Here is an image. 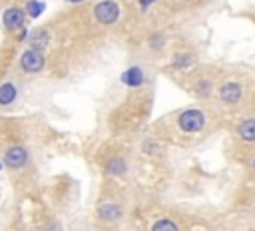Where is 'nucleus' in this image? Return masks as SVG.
<instances>
[{
	"mask_svg": "<svg viewBox=\"0 0 255 231\" xmlns=\"http://www.w3.org/2000/svg\"><path fill=\"white\" fill-rule=\"evenodd\" d=\"M120 18V6L114 0H102L94 6V20L98 24L110 26Z\"/></svg>",
	"mask_w": 255,
	"mask_h": 231,
	"instance_id": "f257e3e1",
	"label": "nucleus"
},
{
	"mask_svg": "<svg viewBox=\"0 0 255 231\" xmlns=\"http://www.w3.org/2000/svg\"><path fill=\"white\" fill-rule=\"evenodd\" d=\"M46 60H44V54L42 50H36V48H28L22 52L20 56V68L22 72L26 74H38L42 68H44Z\"/></svg>",
	"mask_w": 255,
	"mask_h": 231,
	"instance_id": "f03ea898",
	"label": "nucleus"
},
{
	"mask_svg": "<svg viewBox=\"0 0 255 231\" xmlns=\"http://www.w3.org/2000/svg\"><path fill=\"white\" fill-rule=\"evenodd\" d=\"M177 123H179V127H181V131H185V133H195V131H199V129L203 127L205 116H203V112H199V110H187V112H183V114L179 116Z\"/></svg>",
	"mask_w": 255,
	"mask_h": 231,
	"instance_id": "7ed1b4c3",
	"label": "nucleus"
},
{
	"mask_svg": "<svg viewBox=\"0 0 255 231\" xmlns=\"http://www.w3.org/2000/svg\"><path fill=\"white\" fill-rule=\"evenodd\" d=\"M28 161V151L24 145H10L6 151H4V163L10 167V169H18V167H24Z\"/></svg>",
	"mask_w": 255,
	"mask_h": 231,
	"instance_id": "20e7f679",
	"label": "nucleus"
},
{
	"mask_svg": "<svg viewBox=\"0 0 255 231\" xmlns=\"http://www.w3.org/2000/svg\"><path fill=\"white\" fill-rule=\"evenodd\" d=\"M24 20H26V12L22 8H16V6L4 10V14H2V24H4V28L8 32L20 30L24 26Z\"/></svg>",
	"mask_w": 255,
	"mask_h": 231,
	"instance_id": "39448f33",
	"label": "nucleus"
},
{
	"mask_svg": "<svg viewBox=\"0 0 255 231\" xmlns=\"http://www.w3.org/2000/svg\"><path fill=\"white\" fill-rule=\"evenodd\" d=\"M241 84H237V82H227V84H223L221 86V90H219V96H221V100L225 102V104H235V102H239L241 100Z\"/></svg>",
	"mask_w": 255,
	"mask_h": 231,
	"instance_id": "423d86ee",
	"label": "nucleus"
},
{
	"mask_svg": "<svg viewBox=\"0 0 255 231\" xmlns=\"http://www.w3.org/2000/svg\"><path fill=\"white\" fill-rule=\"evenodd\" d=\"M122 82H124L126 86H129V88H137V86L143 84V72L133 66V68H129L128 72L122 74Z\"/></svg>",
	"mask_w": 255,
	"mask_h": 231,
	"instance_id": "0eeeda50",
	"label": "nucleus"
},
{
	"mask_svg": "<svg viewBox=\"0 0 255 231\" xmlns=\"http://www.w3.org/2000/svg\"><path fill=\"white\" fill-rule=\"evenodd\" d=\"M16 96H18V90H16V86H14L12 82H4V84L0 86V106H10V104H14Z\"/></svg>",
	"mask_w": 255,
	"mask_h": 231,
	"instance_id": "6e6552de",
	"label": "nucleus"
},
{
	"mask_svg": "<svg viewBox=\"0 0 255 231\" xmlns=\"http://www.w3.org/2000/svg\"><path fill=\"white\" fill-rule=\"evenodd\" d=\"M98 215L104 219V221H116L120 215H122V209L116 205V203H104L98 207Z\"/></svg>",
	"mask_w": 255,
	"mask_h": 231,
	"instance_id": "1a4fd4ad",
	"label": "nucleus"
},
{
	"mask_svg": "<svg viewBox=\"0 0 255 231\" xmlns=\"http://www.w3.org/2000/svg\"><path fill=\"white\" fill-rule=\"evenodd\" d=\"M241 139L245 141H255V119H245L239 127H237Z\"/></svg>",
	"mask_w": 255,
	"mask_h": 231,
	"instance_id": "9d476101",
	"label": "nucleus"
},
{
	"mask_svg": "<svg viewBox=\"0 0 255 231\" xmlns=\"http://www.w3.org/2000/svg\"><path fill=\"white\" fill-rule=\"evenodd\" d=\"M108 173H112V175H122L124 171H126V161L122 159V157H112L110 161H108Z\"/></svg>",
	"mask_w": 255,
	"mask_h": 231,
	"instance_id": "9b49d317",
	"label": "nucleus"
},
{
	"mask_svg": "<svg viewBox=\"0 0 255 231\" xmlns=\"http://www.w3.org/2000/svg\"><path fill=\"white\" fill-rule=\"evenodd\" d=\"M42 12H44V2H40V0H28L26 2V16L38 18Z\"/></svg>",
	"mask_w": 255,
	"mask_h": 231,
	"instance_id": "f8f14e48",
	"label": "nucleus"
},
{
	"mask_svg": "<svg viewBox=\"0 0 255 231\" xmlns=\"http://www.w3.org/2000/svg\"><path fill=\"white\" fill-rule=\"evenodd\" d=\"M151 231H177V225L171 219H159L153 223Z\"/></svg>",
	"mask_w": 255,
	"mask_h": 231,
	"instance_id": "ddd939ff",
	"label": "nucleus"
},
{
	"mask_svg": "<svg viewBox=\"0 0 255 231\" xmlns=\"http://www.w3.org/2000/svg\"><path fill=\"white\" fill-rule=\"evenodd\" d=\"M46 231H60V225L58 223H52V225L46 227Z\"/></svg>",
	"mask_w": 255,
	"mask_h": 231,
	"instance_id": "4468645a",
	"label": "nucleus"
},
{
	"mask_svg": "<svg viewBox=\"0 0 255 231\" xmlns=\"http://www.w3.org/2000/svg\"><path fill=\"white\" fill-rule=\"evenodd\" d=\"M155 0H139V4H141V8H147L149 4H153Z\"/></svg>",
	"mask_w": 255,
	"mask_h": 231,
	"instance_id": "2eb2a0df",
	"label": "nucleus"
},
{
	"mask_svg": "<svg viewBox=\"0 0 255 231\" xmlns=\"http://www.w3.org/2000/svg\"><path fill=\"white\" fill-rule=\"evenodd\" d=\"M253 169H255V159H253Z\"/></svg>",
	"mask_w": 255,
	"mask_h": 231,
	"instance_id": "dca6fc26",
	"label": "nucleus"
},
{
	"mask_svg": "<svg viewBox=\"0 0 255 231\" xmlns=\"http://www.w3.org/2000/svg\"><path fill=\"white\" fill-rule=\"evenodd\" d=\"M0 169H2V163H0Z\"/></svg>",
	"mask_w": 255,
	"mask_h": 231,
	"instance_id": "f3484780",
	"label": "nucleus"
}]
</instances>
